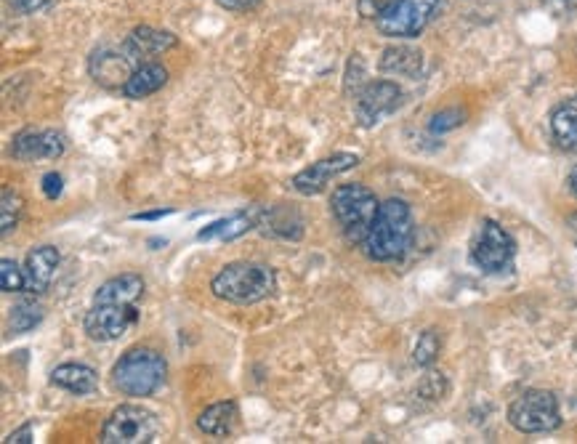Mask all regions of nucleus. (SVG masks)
<instances>
[{"mask_svg":"<svg viewBox=\"0 0 577 444\" xmlns=\"http://www.w3.org/2000/svg\"><path fill=\"white\" fill-rule=\"evenodd\" d=\"M413 240V213L405 200H386L378 208L367 240L362 242L367 258L378 261V264H389L397 261L407 253Z\"/></svg>","mask_w":577,"mask_h":444,"instance_id":"obj_1","label":"nucleus"},{"mask_svg":"<svg viewBox=\"0 0 577 444\" xmlns=\"http://www.w3.org/2000/svg\"><path fill=\"white\" fill-rule=\"evenodd\" d=\"M213 296L229 304H258L277 290V274L272 266L256 261H234L211 280Z\"/></svg>","mask_w":577,"mask_h":444,"instance_id":"obj_2","label":"nucleus"},{"mask_svg":"<svg viewBox=\"0 0 577 444\" xmlns=\"http://www.w3.org/2000/svg\"><path fill=\"white\" fill-rule=\"evenodd\" d=\"M168 365L160 351L149 346L128 349L112 367V383L128 397H152L165 381Z\"/></svg>","mask_w":577,"mask_h":444,"instance_id":"obj_3","label":"nucleus"},{"mask_svg":"<svg viewBox=\"0 0 577 444\" xmlns=\"http://www.w3.org/2000/svg\"><path fill=\"white\" fill-rule=\"evenodd\" d=\"M333 216H336L341 232L351 245H362L367 240V232L373 226L375 216H378V197L362 184H344L333 192L330 200Z\"/></svg>","mask_w":577,"mask_h":444,"instance_id":"obj_4","label":"nucleus"},{"mask_svg":"<svg viewBox=\"0 0 577 444\" xmlns=\"http://www.w3.org/2000/svg\"><path fill=\"white\" fill-rule=\"evenodd\" d=\"M508 423L522 434H548L559 429L562 426L559 399L543 389L524 391L508 407Z\"/></svg>","mask_w":577,"mask_h":444,"instance_id":"obj_5","label":"nucleus"},{"mask_svg":"<svg viewBox=\"0 0 577 444\" xmlns=\"http://www.w3.org/2000/svg\"><path fill=\"white\" fill-rule=\"evenodd\" d=\"M445 8L447 0H397L375 24L386 38H418Z\"/></svg>","mask_w":577,"mask_h":444,"instance_id":"obj_6","label":"nucleus"},{"mask_svg":"<svg viewBox=\"0 0 577 444\" xmlns=\"http://www.w3.org/2000/svg\"><path fill=\"white\" fill-rule=\"evenodd\" d=\"M160 434V421L139 405H120L102 429L104 444H152Z\"/></svg>","mask_w":577,"mask_h":444,"instance_id":"obj_7","label":"nucleus"},{"mask_svg":"<svg viewBox=\"0 0 577 444\" xmlns=\"http://www.w3.org/2000/svg\"><path fill=\"white\" fill-rule=\"evenodd\" d=\"M516 242L514 237L498 224V221H482L479 232L471 245V261H474L482 272L500 274L514 264Z\"/></svg>","mask_w":577,"mask_h":444,"instance_id":"obj_8","label":"nucleus"},{"mask_svg":"<svg viewBox=\"0 0 577 444\" xmlns=\"http://www.w3.org/2000/svg\"><path fill=\"white\" fill-rule=\"evenodd\" d=\"M399 104H402V88L397 83L373 80L354 94V115H357L362 128H373V125L381 123L383 117L397 110Z\"/></svg>","mask_w":577,"mask_h":444,"instance_id":"obj_9","label":"nucleus"},{"mask_svg":"<svg viewBox=\"0 0 577 444\" xmlns=\"http://www.w3.org/2000/svg\"><path fill=\"white\" fill-rule=\"evenodd\" d=\"M139 312L136 304H115V301H94L86 314V333L94 341H117L131 330Z\"/></svg>","mask_w":577,"mask_h":444,"instance_id":"obj_10","label":"nucleus"},{"mask_svg":"<svg viewBox=\"0 0 577 444\" xmlns=\"http://www.w3.org/2000/svg\"><path fill=\"white\" fill-rule=\"evenodd\" d=\"M359 165V155H351V152H338L333 157H325V160H317L309 168H304L301 173L293 176L290 187L296 189L298 195H320L322 189L328 187L330 181L341 176V173L351 171Z\"/></svg>","mask_w":577,"mask_h":444,"instance_id":"obj_11","label":"nucleus"},{"mask_svg":"<svg viewBox=\"0 0 577 444\" xmlns=\"http://www.w3.org/2000/svg\"><path fill=\"white\" fill-rule=\"evenodd\" d=\"M139 64L141 62L128 51L125 43L120 48L104 46L99 48V51H94V56H91V75H94L102 86L123 88Z\"/></svg>","mask_w":577,"mask_h":444,"instance_id":"obj_12","label":"nucleus"},{"mask_svg":"<svg viewBox=\"0 0 577 444\" xmlns=\"http://www.w3.org/2000/svg\"><path fill=\"white\" fill-rule=\"evenodd\" d=\"M64 149H67V141L62 133L51 131V128H43V131L27 128L14 136L11 155L22 163H35V160H56L64 155Z\"/></svg>","mask_w":577,"mask_h":444,"instance_id":"obj_13","label":"nucleus"},{"mask_svg":"<svg viewBox=\"0 0 577 444\" xmlns=\"http://www.w3.org/2000/svg\"><path fill=\"white\" fill-rule=\"evenodd\" d=\"M56 266H59V250L54 245H40V248L30 250L24 261V290L32 296L46 293L54 280Z\"/></svg>","mask_w":577,"mask_h":444,"instance_id":"obj_14","label":"nucleus"},{"mask_svg":"<svg viewBox=\"0 0 577 444\" xmlns=\"http://www.w3.org/2000/svg\"><path fill=\"white\" fill-rule=\"evenodd\" d=\"M165 83H168V70H165L163 64L144 62L136 67V72H133L128 83L123 86V96L139 102V99H147V96L157 94Z\"/></svg>","mask_w":577,"mask_h":444,"instance_id":"obj_15","label":"nucleus"},{"mask_svg":"<svg viewBox=\"0 0 577 444\" xmlns=\"http://www.w3.org/2000/svg\"><path fill=\"white\" fill-rule=\"evenodd\" d=\"M179 43L176 40V35L173 32H165V30H155V27H147V24H141V27H136V30L128 35V40H125V46H128V51H131L136 59H147V56H155V54H163V51H168V48H173ZM144 64V62H141Z\"/></svg>","mask_w":577,"mask_h":444,"instance_id":"obj_16","label":"nucleus"},{"mask_svg":"<svg viewBox=\"0 0 577 444\" xmlns=\"http://www.w3.org/2000/svg\"><path fill=\"white\" fill-rule=\"evenodd\" d=\"M51 383H56L59 389L70 391V394H94L99 389V375L96 370H91L88 365H78V362H67V365H59L51 373Z\"/></svg>","mask_w":577,"mask_h":444,"instance_id":"obj_17","label":"nucleus"},{"mask_svg":"<svg viewBox=\"0 0 577 444\" xmlns=\"http://www.w3.org/2000/svg\"><path fill=\"white\" fill-rule=\"evenodd\" d=\"M237 418H240V410L234 405L232 399L227 402H216L208 410L200 413L197 418V429L208 434V437H229L237 426Z\"/></svg>","mask_w":577,"mask_h":444,"instance_id":"obj_18","label":"nucleus"},{"mask_svg":"<svg viewBox=\"0 0 577 444\" xmlns=\"http://www.w3.org/2000/svg\"><path fill=\"white\" fill-rule=\"evenodd\" d=\"M423 70V54L413 46H389L381 56V72L386 75H402V78H418Z\"/></svg>","mask_w":577,"mask_h":444,"instance_id":"obj_19","label":"nucleus"},{"mask_svg":"<svg viewBox=\"0 0 577 444\" xmlns=\"http://www.w3.org/2000/svg\"><path fill=\"white\" fill-rule=\"evenodd\" d=\"M258 219H261V211L258 208H253L250 213H234V216H229V219H221L216 221V224L205 226V229H200V234H197V240H237V237H242V234H248L253 226L258 224Z\"/></svg>","mask_w":577,"mask_h":444,"instance_id":"obj_20","label":"nucleus"},{"mask_svg":"<svg viewBox=\"0 0 577 444\" xmlns=\"http://www.w3.org/2000/svg\"><path fill=\"white\" fill-rule=\"evenodd\" d=\"M144 296V280L139 274H120L96 290L94 301H115V304H136Z\"/></svg>","mask_w":577,"mask_h":444,"instance_id":"obj_21","label":"nucleus"},{"mask_svg":"<svg viewBox=\"0 0 577 444\" xmlns=\"http://www.w3.org/2000/svg\"><path fill=\"white\" fill-rule=\"evenodd\" d=\"M551 133H554L556 144L564 152L577 155V107L575 104H562L551 112Z\"/></svg>","mask_w":577,"mask_h":444,"instance_id":"obj_22","label":"nucleus"},{"mask_svg":"<svg viewBox=\"0 0 577 444\" xmlns=\"http://www.w3.org/2000/svg\"><path fill=\"white\" fill-rule=\"evenodd\" d=\"M43 320V306L35 304V301H19V304L11 309V317H8V328L14 335L30 333L35 325H40Z\"/></svg>","mask_w":577,"mask_h":444,"instance_id":"obj_23","label":"nucleus"},{"mask_svg":"<svg viewBox=\"0 0 577 444\" xmlns=\"http://www.w3.org/2000/svg\"><path fill=\"white\" fill-rule=\"evenodd\" d=\"M24 200L14 189H3V200H0V234L6 237L11 229H16L19 216H22Z\"/></svg>","mask_w":577,"mask_h":444,"instance_id":"obj_24","label":"nucleus"},{"mask_svg":"<svg viewBox=\"0 0 577 444\" xmlns=\"http://www.w3.org/2000/svg\"><path fill=\"white\" fill-rule=\"evenodd\" d=\"M439 357V335L434 330H426V333L418 338L413 349V359L418 367H431Z\"/></svg>","mask_w":577,"mask_h":444,"instance_id":"obj_25","label":"nucleus"},{"mask_svg":"<svg viewBox=\"0 0 577 444\" xmlns=\"http://www.w3.org/2000/svg\"><path fill=\"white\" fill-rule=\"evenodd\" d=\"M0 288L3 293H22L24 290V269H19L11 258L0 261Z\"/></svg>","mask_w":577,"mask_h":444,"instance_id":"obj_26","label":"nucleus"},{"mask_svg":"<svg viewBox=\"0 0 577 444\" xmlns=\"http://www.w3.org/2000/svg\"><path fill=\"white\" fill-rule=\"evenodd\" d=\"M466 123V112L458 110V107H450V110H442L429 120V131L431 133H447L461 128Z\"/></svg>","mask_w":577,"mask_h":444,"instance_id":"obj_27","label":"nucleus"},{"mask_svg":"<svg viewBox=\"0 0 577 444\" xmlns=\"http://www.w3.org/2000/svg\"><path fill=\"white\" fill-rule=\"evenodd\" d=\"M418 391H421L423 397L442 399L447 391V381L442 378V373H429L426 378H423L421 386H418Z\"/></svg>","mask_w":577,"mask_h":444,"instance_id":"obj_28","label":"nucleus"},{"mask_svg":"<svg viewBox=\"0 0 577 444\" xmlns=\"http://www.w3.org/2000/svg\"><path fill=\"white\" fill-rule=\"evenodd\" d=\"M394 3H397V0H357V8L365 19H381Z\"/></svg>","mask_w":577,"mask_h":444,"instance_id":"obj_29","label":"nucleus"},{"mask_svg":"<svg viewBox=\"0 0 577 444\" xmlns=\"http://www.w3.org/2000/svg\"><path fill=\"white\" fill-rule=\"evenodd\" d=\"M40 187H43V195H46L48 200H56V197L62 195L64 179L59 176V173H46V176H43V184H40Z\"/></svg>","mask_w":577,"mask_h":444,"instance_id":"obj_30","label":"nucleus"},{"mask_svg":"<svg viewBox=\"0 0 577 444\" xmlns=\"http://www.w3.org/2000/svg\"><path fill=\"white\" fill-rule=\"evenodd\" d=\"M6 444H30L35 442V434H32V423H24L22 429L11 431L6 439H3Z\"/></svg>","mask_w":577,"mask_h":444,"instance_id":"obj_31","label":"nucleus"},{"mask_svg":"<svg viewBox=\"0 0 577 444\" xmlns=\"http://www.w3.org/2000/svg\"><path fill=\"white\" fill-rule=\"evenodd\" d=\"M19 14H35V11H43V8L51 6V0H11Z\"/></svg>","mask_w":577,"mask_h":444,"instance_id":"obj_32","label":"nucleus"},{"mask_svg":"<svg viewBox=\"0 0 577 444\" xmlns=\"http://www.w3.org/2000/svg\"><path fill=\"white\" fill-rule=\"evenodd\" d=\"M216 3L227 11H253L261 0H216Z\"/></svg>","mask_w":577,"mask_h":444,"instance_id":"obj_33","label":"nucleus"},{"mask_svg":"<svg viewBox=\"0 0 577 444\" xmlns=\"http://www.w3.org/2000/svg\"><path fill=\"white\" fill-rule=\"evenodd\" d=\"M548 8H554L556 14H567L572 8L577 6V0H543Z\"/></svg>","mask_w":577,"mask_h":444,"instance_id":"obj_34","label":"nucleus"},{"mask_svg":"<svg viewBox=\"0 0 577 444\" xmlns=\"http://www.w3.org/2000/svg\"><path fill=\"white\" fill-rule=\"evenodd\" d=\"M171 211H152V213H136L133 219L136 221H155V219H163V216H168Z\"/></svg>","mask_w":577,"mask_h":444,"instance_id":"obj_35","label":"nucleus"},{"mask_svg":"<svg viewBox=\"0 0 577 444\" xmlns=\"http://www.w3.org/2000/svg\"><path fill=\"white\" fill-rule=\"evenodd\" d=\"M567 184H570V189L577 195V165L572 168V173H570V179H567Z\"/></svg>","mask_w":577,"mask_h":444,"instance_id":"obj_36","label":"nucleus"}]
</instances>
